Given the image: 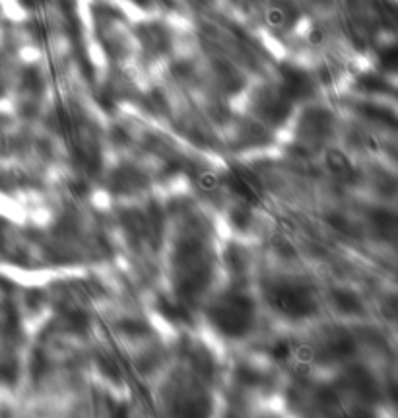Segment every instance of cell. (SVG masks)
<instances>
[{
	"mask_svg": "<svg viewBox=\"0 0 398 418\" xmlns=\"http://www.w3.org/2000/svg\"><path fill=\"white\" fill-rule=\"evenodd\" d=\"M196 181H198V187H200L204 193H216V191H220V187H221V177L216 173V171H210V169L200 171L198 177H196Z\"/></svg>",
	"mask_w": 398,
	"mask_h": 418,
	"instance_id": "cell-3",
	"label": "cell"
},
{
	"mask_svg": "<svg viewBox=\"0 0 398 418\" xmlns=\"http://www.w3.org/2000/svg\"><path fill=\"white\" fill-rule=\"evenodd\" d=\"M325 165L326 169L336 177V179H350L354 175V165L350 158L340 148H328L325 152Z\"/></svg>",
	"mask_w": 398,
	"mask_h": 418,
	"instance_id": "cell-1",
	"label": "cell"
},
{
	"mask_svg": "<svg viewBox=\"0 0 398 418\" xmlns=\"http://www.w3.org/2000/svg\"><path fill=\"white\" fill-rule=\"evenodd\" d=\"M264 22L266 26L272 28V30H284V28H288V22H290L288 8L282 6V4H270V6H266Z\"/></svg>",
	"mask_w": 398,
	"mask_h": 418,
	"instance_id": "cell-2",
	"label": "cell"
},
{
	"mask_svg": "<svg viewBox=\"0 0 398 418\" xmlns=\"http://www.w3.org/2000/svg\"><path fill=\"white\" fill-rule=\"evenodd\" d=\"M325 30H321V28H313V30H309V33H307V43L313 47H319L323 41H325Z\"/></svg>",
	"mask_w": 398,
	"mask_h": 418,
	"instance_id": "cell-4",
	"label": "cell"
}]
</instances>
